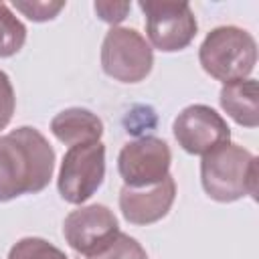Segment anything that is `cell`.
<instances>
[{
	"label": "cell",
	"instance_id": "1",
	"mask_svg": "<svg viewBox=\"0 0 259 259\" xmlns=\"http://www.w3.org/2000/svg\"><path fill=\"white\" fill-rule=\"evenodd\" d=\"M55 150L30 125L0 136V202L42 192L53 180Z\"/></svg>",
	"mask_w": 259,
	"mask_h": 259
},
{
	"label": "cell",
	"instance_id": "2",
	"mask_svg": "<svg viewBox=\"0 0 259 259\" xmlns=\"http://www.w3.org/2000/svg\"><path fill=\"white\" fill-rule=\"evenodd\" d=\"M257 158L239 144H223L200 160V184L208 198L235 202L243 196L257 198Z\"/></svg>",
	"mask_w": 259,
	"mask_h": 259
},
{
	"label": "cell",
	"instance_id": "3",
	"mask_svg": "<svg viewBox=\"0 0 259 259\" xmlns=\"http://www.w3.org/2000/svg\"><path fill=\"white\" fill-rule=\"evenodd\" d=\"M198 61L206 75L225 83L247 79L257 65V42L245 28L217 26L212 28L200 49Z\"/></svg>",
	"mask_w": 259,
	"mask_h": 259
},
{
	"label": "cell",
	"instance_id": "4",
	"mask_svg": "<svg viewBox=\"0 0 259 259\" xmlns=\"http://www.w3.org/2000/svg\"><path fill=\"white\" fill-rule=\"evenodd\" d=\"M154 67V51L150 42L136 30L111 26L101 42V69L119 83H140Z\"/></svg>",
	"mask_w": 259,
	"mask_h": 259
},
{
	"label": "cell",
	"instance_id": "5",
	"mask_svg": "<svg viewBox=\"0 0 259 259\" xmlns=\"http://www.w3.org/2000/svg\"><path fill=\"white\" fill-rule=\"evenodd\" d=\"M138 6L144 12L150 47L162 53H176L194 40L198 22L188 2L142 0Z\"/></svg>",
	"mask_w": 259,
	"mask_h": 259
},
{
	"label": "cell",
	"instance_id": "6",
	"mask_svg": "<svg viewBox=\"0 0 259 259\" xmlns=\"http://www.w3.org/2000/svg\"><path fill=\"white\" fill-rule=\"evenodd\" d=\"M105 178V146L101 142L71 146L61 162L57 188L65 202L83 204Z\"/></svg>",
	"mask_w": 259,
	"mask_h": 259
},
{
	"label": "cell",
	"instance_id": "7",
	"mask_svg": "<svg viewBox=\"0 0 259 259\" xmlns=\"http://www.w3.org/2000/svg\"><path fill=\"white\" fill-rule=\"evenodd\" d=\"M172 152L168 144L156 136L136 138L119 150L117 172L123 186H150L170 174Z\"/></svg>",
	"mask_w": 259,
	"mask_h": 259
},
{
	"label": "cell",
	"instance_id": "8",
	"mask_svg": "<svg viewBox=\"0 0 259 259\" xmlns=\"http://www.w3.org/2000/svg\"><path fill=\"white\" fill-rule=\"evenodd\" d=\"M172 134L178 146L192 156H204L210 150L231 142V127L225 117L204 103L184 107L174 117Z\"/></svg>",
	"mask_w": 259,
	"mask_h": 259
},
{
	"label": "cell",
	"instance_id": "9",
	"mask_svg": "<svg viewBox=\"0 0 259 259\" xmlns=\"http://www.w3.org/2000/svg\"><path fill=\"white\" fill-rule=\"evenodd\" d=\"M119 233L113 210L105 204H81L63 221V237L69 247L85 257L101 249Z\"/></svg>",
	"mask_w": 259,
	"mask_h": 259
},
{
	"label": "cell",
	"instance_id": "10",
	"mask_svg": "<svg viewBox=\"0 0 259 259\" xmlns=\"http://www.w3.org/2000/svg\"><path fill=\"white\" fill-rule=\"evenodd\" d=\"M176 198V182L172 174L150 186H121L119 190V210L123 219L132 225L144 227L162 221Z\"/></svg>",
	"mask_w": 259,
	"mask_h": 259
},
{
	"label": "cell",
	"instance_id": "11",
	"mask_svg": "<svg viewBox=\"0 0 259 259\" xmlns=\"http://www.w3.org/2000/svg\"><path fill=\"white\" fill-rule=\"evenodd\" d=\"M53 136L65 146H79L101 142L103 121L97 113L85 107H67L51 119Z\"/></svg>",
	"mask_w": 259,
	"mask_h": 259
},
{
	"label": "cell",
	"instance_id": "12",
	"mask_svg": "<svg viewBox=\"0 0 259 259\" xmlns=\"http://www.w3.org/2000/svg\"><path fill=\"white\" fill-rule=\"evenodd\" d=\"M219 103L223 111L243 127L259 125V105H257V81L253 77L225 83L219 93Z\"/></svg>",
	"mask_w": 259,
	"mask_h": 259
},
{
	"label": "cell",
	"instance_id": "13",
	"mask_svg": "<svg viewBox=\"0 0 259 259\" xmlns=\"http://www.w3.org/2000/svg\"><path fill=\"white\" fill-rule=\"evenodd\" d=\"M26 42V26L6 2H0V59L16 55Z\"/></svg>",
	"mask_w": 259,
	"mask_h": 259
},
{
	"label": "cell",
	"instance_id": "14",
	"mask_svg": "<svg viewBox=\"0 0 259 259\" xmlns=\"http://www.w3.org/2000/svg\"><path fill=\"white\" fill-rule=\"evenodd\" d=\"M8 259H69V257L42 237H22L10 247Z\"/></svg>",
	"mask_w": 259,
	"mask_h": 259
},
{
	"label": "cell",
	"instance_id": "15",
	"mask_svg": "<svg viewBox=\"0 0 259 259\" xmlns=\"http://www.w3.org/2000/svg\"><path fill=\"white\" fill-rule=\"evenodd\" d=\"M87 259H148V253L134 237L119 231L109 243L91 253Z\"/></svg>",
	"mask_w": 259,
	"mask_h": 259
},
{
	"label": "cell",
	"instance_id": "16",
	"mask_svg": "<svg viewBox=\"0 0 259 259\" xmlns=\"http://www.w3.org/2000/svg\"><path fill=\"white\" fill-rule=\"evenodd\" d=\"M12 6L32 22H47V20H53L65 8V2L63 0H14Z\"/></svg>",
	"mask_w": 259,
	"mask_h": 259
},
{
	"label": "cell",
	"instance_id": "17",
	"mask_svg": "<svg viewBox=\"0 0 259 259\" xmlns=\"http://www.w3.org/2000/svg\"><path fill=\"white\" fill-rule=\"evenodd\" d=\"M16 109V97H14V87L10 83V77L0 71V132L8 127L12 115Z\"/></svg>",
	"mask_w": 259,
	"mask_h": 259
},
{
	"label": "cell",
	"instance_id": "18",
	"mask_svg": "<svg viewBox=\"0 0 259 259\" xmlns=\"http://www.w3.org/2000/svg\"><path fill=\"white\" fill-rule=\"evenodd\" d=\"M93 8H95V14L103 22H109L111 26H115L127 16L132 4L130 2H103V0H97L93 4Z\"/></svg>",
	"mask_w": 259,
	"mask_h": 259
}]
</instances>
